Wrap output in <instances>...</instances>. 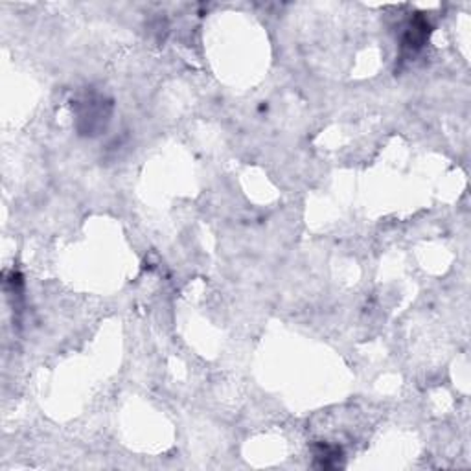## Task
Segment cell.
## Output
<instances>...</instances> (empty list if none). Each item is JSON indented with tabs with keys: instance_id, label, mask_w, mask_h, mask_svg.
Instances as JSON below:
<instances>
[{
	"instance_id": "obj_1",
	"label": "cell",
	"mask_w": 471,
	"mask_h": 471,
	"mask_svg": "<svg viewBox=\"0 0 471 471\" xmlns=\"http://www.w3.org/2000/svg\"><path fill=\"white\" fill-rule=\"evenodd\" d=\"M429 23L424 17H416L409 23L405 35H403V44L401 47L409 52H418L425 44L427 37H429Z\"/></svg>"
},
{
	"instance_id": "obj_2",
	"label": "cell",
	"mask_w": 471,
	"mask_h": 471,
	"mask_svg": "<svg viewBox=\"0 0 471 471\" xmlns=\"http://www.w3.org/2000/svg\"><path fill=\"white\" fill-rule=\"evenodd\" d=\"M341 449L335 446H328V443H318L315 448V460H317L318 467L330 470V467L341 466Z\"/></svg>"
}]
</instances>
